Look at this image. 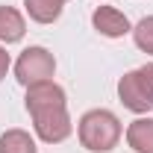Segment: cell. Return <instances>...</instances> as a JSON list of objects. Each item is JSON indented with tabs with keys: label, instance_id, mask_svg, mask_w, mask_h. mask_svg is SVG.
Instances as JSON below:
<instances>
[{
	"label": "cell",
	"instance_id": "cell-1",
	"mask_svg": "<svg viewBox=\"0 0 153 153\" xmlns=\"http://www.w3.org/2000/svg\"><path fill=\"white\" fill-rule=\"evenodd\" d=\"M24 106H27V112L33 118L36 135L44 144H59V141H65L71 135L74 124H71V115H68L65 88L56 85L53 79L30 85L27 97H24Z\"/></svg>",
	"mask_w": 153,
	"mask_h": 153
},
{
	"label": "cell",
	"instance_id": "cell-2",
	"mask_svg": "<svg viewBox=\"0 0 153 153\" xmlns=\"http://www.w3.org/2000/svg\"><path fill=\"white\" fill-rule=\"evenodd\" d=\"M79 144L91 153H109L121 141V121L109 109H91L79 118L76 124Z\"/></svg>",
	"mask_w": 153,
	"mask_h": 153
},
{
	"label": "cell",
	"instance_id": "cell-3",
	"mask_svg": "<svg viewBox=\"0 0 153 153\" xmlns=\"http://www.w3.org/2000/svg\"><path fill=\"white\" fill-rule=\"evenodd\" d=\"M118 97L130 112H150L153 109V62L127 71L118 79Z\"/></svg>",
	"mask_w": 153,
	"mask_h": 153
},
{
	"label": "cell",
	"instance_id": "cell-4",
	"mask_svg": "<svg viewBox=\"0 0 153 153\" xmlns=\"http://www.w3.org/2000/svg\"><path fill=\"white\" fill-rule=\"evenodd\" d=\"M56 74V59L47 47H27L15 62V79L24 88L36 85V82H47Z\"/></svg>",
	"mask_w": 153,
	"mask_h": 153
},
{
	"label": "cell",
	"instance_id": "cell-5",
	"mask_svg": "<svg viewBox=\"0 0 153 153\" xmlns=\"http://www.w3.org/2000/svg\"><path fill=\"white\" fill-rule=\"evenodd\" d=\"M91 24H94L97 33L106 38H124L127 33H133L130 18L121 9H115V6H97L94 15H91Z\"/></svg>",
	"mask_w": 153,
	"mask_h": 153
},
{
	"label": "cell",
	"instance_id": "cell-6",
	"mask_svg": "<svg viewBox=\"0 0 153 153\" xmlns=\"http://www.w3.org/2000/svg\"><path fill=\"white\" fill-rule=\"evenodd\" d=\"M27 33L24 15L12 6H0V41L3 44H18Z\"/></svg>",
	"mask_w": 153,
	"mask_h": 153
},
{
	"label": "cell",
	"instance_id": "cell-7",
	"mask_svg": "<svg viewBox=\"0 0 153 153\" xmlns=\"http://www.w3.org/2000/svg\"><path fill=\"white\" fill-rule=\"evenodd\" d=\"M127 144L135 153H153V118H135L127 127Z\"/></svg>",
	"mask_w": 153,
	"mask_h": 153
},
{
	"label": "cell",
	"instance_id": "cell-8",
	"mask_svg": "<svg viewBox=\"0 0 153 153\" xmlns=\"http://www.w3.org/2000/svg\"><path fill=\"white\" fill-rule=\"evenodd\" d=\"M65 3L68 0H24V9L36 24H53V21H59Z\"/></svg>",
	"mask_w": 153,
	"mask_h": 153
},
{
	"label": "cell",
	"instance_id": "cell-9",
	"mask_svg": "<svg viewBox=\"0 0 153 153\" xmlns=\"http://www.w3.org/2000/svg\"><path fill=\"white\" fill-rule=\"evenodd\" d=\"M0 153H38L27 130H6L0 135Z\"/></svg>",
	"mask_w": 153,
	"mask_h": 153
},
{
	"label": "cell",
	"instance_id": "cell-10",
	"mask_svg": "<svg viewBox=\"0 0 153 153\" xmlns=\"http://www.w3.org/2000/svg\"><path fill=\"white\" fill-rule=\"evenodd\" d=\"M133 41H135V47H138V50L153 53V15L141 18V21L133 27Z\"/></svg>",
	"mask_w": 153,
	"mask_h": 153
},
{
	"label": "cell",
	"instance_id": "cell-11",
	"mask_svg": "<svg viewBox=\"0 0 153 153\" xmlns=\"http://www.w3.org/2000/svg\"><path fill=\"white\" fill-rule=\"evenodd\" d=\"M9 68H12V59H9V53H6V47H0V79L9 74Z\"/></svg>",
	"mask_w": 153,
	"mask_h": 153
}]
</instances>
